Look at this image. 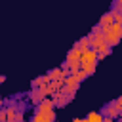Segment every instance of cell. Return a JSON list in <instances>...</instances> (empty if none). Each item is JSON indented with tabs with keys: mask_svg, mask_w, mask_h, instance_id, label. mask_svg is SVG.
I'll use <instances>...</instances> for the list:
<instances>
[{
	"mask_svg": "<svg viewBox=\"0 0 122 122\" xmlns=\"http://www.w3.org/2000/svg\"><path fill=\"white\" fill-rule=\"evenodd\" d=\"M97 51L95 50H88V51H82V57H80V69L90 76L95 72V67H97Z\"/></svg>",
	"mask_w": 122,
	"mask_h": 122,
	"instance_id": "6da1fadb",
	"label": "cell"
},
{
	"mask_svg": "<svg viewBox=\"0 0 122 122\" xmlns=\"http://www.w3.org/2000/svg\"><path fill=\"white\" fill-rule=\"evenodd\" d=\"M80 57H82V51H78L76 48H71L67 57H65V65L67 69L71 71V74H74L78 69H80Z\"/></svg>",
	"mask_w": 122,
	"mask_h": 122,
	"instance_id": "7a4b0ae2",
	"label": "cell"
},
{
	"mask_svg": "<svg viewBox=\"0 0 122 122\" xmlns=\"http://www.w3.org/2000/svg\"><path fill=\"white\" fill-rule=\"evenodd\" d=\"M105 32V38H107V44L112 48V46H118V42L122 40V27L120 25H111L109 29H103Z\"/></svg>",
	"mask_w": 122,
	"mask_h": 122,
	"instance_id": "3957f363",
	"label": "cell"
},
{
	"mask_svg": "<svg viewBox=\"0 0 122 122\" xmlns=\"http://www.w3.org/2000/svg\"><path fill=\"white\" fill-rule=\"evenodd\" d=\"M78 88H80V82L74 78V76H69V78H65V86H63V93H67V95H71V97H74V93L78 92Z\"/></svg>",
	"mask_w": 122,
	"mask_h": 122,
	"instance_id": "277c9868",
	"label": "cell"
},
{
	"mask_svg": "<svg viewBox=\"0 0 122 122\" xmlns=\"http://www.w3.org/2000/svg\"><path fill=\"white\" fill-rule=\"evenodd\" d=\"M88 38H90V42H92V50H95V51H99L105 44H107V38H105V32L101 30V32H97V34H88Z\"/></svg>",
	"mask_w": 122,
	"mask_h": 122,
	"instance_id": "5b68a950",
	"label": "cell"
},
{
	"mask_svg": "<svg viewBox=\"0 0 122 122\" xmlns=\"http://www.w3.org/2000/svg\"><path fill=\"white\" fill-rule=\"evenodd\" d=\"M105 118H112V120H116V118H120V109H118V103L116 101H112V103H109L105 109H103V112H101Z\"/></svg>",
	"mask_w": 122,
	"mask_h": 122,
	"instance_id": "8992f818",
	"label": "cell"
},
{
	"mask_svg": "<svg viewBox=\"0 0 122 122\" xmlns=\"http://www.w3.org/2000/svg\"><path fill=\"white\" fill-rule=\"evenodd\" d=\"M51 101H53V105L55 107H67L71 101H72V97L71 95H67V93H63V92H55L53 95H51Z\"/></svg>",
	"mask_w": 122,
	"mask_h": 122,
	"instance_id": "52a82bcc",
	"label": "cell"
},
{
	"mask_svg": "<svg viewBox=\"0 0 122 122\" xmlns=\"http://www.w3.org/2000/svg\"><path fill=\"white\" fill-rule=\"evenodd\" d=\"M111 25H114V17H112V11H107V13L101 15V19H99V27H101V29H109Z\"/></svg>",
	"mask_w": 122,
	"mask_h": 122,
	"instance_id": "ba28073f",
	"label": "cell"
},
{
	"mask_svg": "<svg viewBox=\"0 0 122 122\" xmlns=\"http://www.w3.org/2000/svg\"><path fill=\"white\" fill-rule=\"evenodd\" d=\"M74 48H76L78 51H88V50H92V42H90L88 36H82V38L74 44Z\"/></svg>",
	"mask_w": 122,
	"mask_h": 122,
	"instance_id": "9c48e42d",
	"label": "cell"
},
{
	"mask_svg": "<svg viewBox=\"0 0 122 122\" xmlns=\"http://www.w3.org/2000/svg\"><path fill=\"white\" fill-rule=\"evenodd\" d=\"M48 111H55V105H53L51 97H50V99H44V101L36 107V112H48Z\"/></svg>",
	"mask_w": 122,
	"mask_h": 122,
	"instance_id": "30bf717a",
	"label": "cell"
},
{
	"mask_svg": "<svg viewBox=\"0 0 122 122\" xmlns=\"http://www.w3.org/2000/svg\"><path fill=\"white\" fill-rule=\"evenodd\" d=\"M46 74H48L50 82H55V80L63 78V71H61V69H51V71H50V72H46Z\"/></svg>",
	"mask_w": 122,
	"mask_h": 122,
	"instance_id": "8fae6325",
	"label": "cell"
},
{
	"mask_svg": "<svg viewBox=\"0 0 122 122\" xmlns=\"http://www.w3.org/2000/svg\"><path fill=\"white\" fill-rule=\"evenodd\" d=\"M29 97H30V101H32V103H36V107L44 101V97L40 95V92H38L36 88H32V92H30V95H29Z\"/></svg>",
	"mask_w": 122,
	"mask_h": 122,
	"instance_id": "7c38bea8",
	"label": "cell"
},
{
	"mask_svg": "<svg viewBox=\"0 0 122 122\" xmlns=\"http://www.w3.org/2000/svg\"><path fill=\"white\" fill-rule=\"evenodd\" d=\"M86 122H105V118H103L101 112H90L86 116Z\"/></svg>",
	"mask_w": 122,
	"mask_h": 122,
	"instance_id": "4fadbf2b",
	"label": "cell"
},
{
	"mask_svg": "<svg viewBox=\"0 0 122 122\" xmlns=\"http://www.w3.org/2000/svg\"><path fill=\"white\" fill-rule=\"evenodd\" d=\"M109 53H111V46H109V44H105V46H103V48H101V50L97 51V59L101 61V59H105V57H107Z\"/></svg>",
	"mask_w": 122,
	"mask_h": 122,
	"instance_id": "5bb4252c",
	"label": "cell"
},
{
	"mask_svg": "<svg viewBox=\"0 0 122 122\" xmlns=\"http://www.w3.org/2000/svg\"><path fill=\"white\" fill-rule=\"evenodd\" d=\"M71 76H74V78H76V80H78V82H84V80H86V78H88V74H86V72H84V71H82V69H78V71H76V72H74V74H71Z\"/></svg>",
	"mask_w": 122,
	"mask_h": 122,
	"instance_id": "9a60e30c",
	"label": "cell"
},
{
	"mask_svg": "<svg viewBox=\"0 0 122 122\" xmlns=\"http://www.w3.org/2000/svg\"><path fill=\"white\" fill-rule=\"evenodd\" d=\"M111 11H112V17H114V25H120L122 27V13L116 11V10H111Z\"/></svg>",
	"mask_w": 122,
	"mask_h": 122,
	"instance_id": "2e32d148",
	"label": "cell"
},
{
	"mask_svg": "<svg viewBox=\"0 0 122 122\" xmlns=\"http://www.w3.org/2000/svg\"><path fill=\"white\" fill-rule=\"evenodd\" d=\"M0 122H8V111H6V107L0 111Z\"/></svg>",
	"mask_w": 122,
	"mask_h": 122,
	"instance_id": "e0dca14e",
	"label": "cell"
},
{
	"mask_svg": "<svg viewBox=\"0 0 122 122\" xmlns=\"http://www.w3.org/2000/svg\"><path fill=\"white\" fill-rule=\"evenodd\" d=\"M116 103H118V109H120V112H122V97H118V99H116Z\"/></svg>",
	"mask_w": 122,
	"mask_h": 122,
	"instance_id": "ac0fdd59",
	"label": "cell"
},
{
	"mask_svg": "<svg viewBox=\"0 0 122 122\" xmlns=\"http://www.w3.org/2000/svg\"><path fill=\"white\" fill-rule=\"evenodd\" d=\"M72 122H86V118H74Z\"/></svg>",
	"mask_w": 122,
	"mask_h": 122,
	"instance_id": "d6986e66",
	"label": "cell"
},
{
	"mask_svg": "<svg viewBox=\"0 0 122 122\" xmlns=\"http://www.w3.org/2000/svg\"><path fill=\"white\" fill-rule=\"evenodd\" d=\"M2 109H4V99L0 97V111H2Z\"/></svg>",
	"mask_w": 122,
	"mask_h": 122,
	"instance_id": "ffe728a7",
	"label": "cell"
},
{
	"mask_svg": "<svg viewBox=\"0 0 122 122\" xmlns=\"http://www.w3.org/2000/svg\"><path fill=\"white\" fill-rule=\"evenodd\" d=\"M4 80H6V76H2V74H0V84H2Z\"/></svg>",
	"mask_w": 122,
	"mask_h": 122,
	"instance_id": "44dd1931",
	"label": "cell"
},
{
	"mask_svg": "<svg viewBox=\"0 0 122 122\" xmlns=\"http://www.w3.org/2000/svg\"><path fill=\"white\" fill-rule=\"evenodd\" d=\"M103 118H105V116H103ZM105 122H114V120H112V118H105Z\"/></svg>",
	"mask_w": 122,
	"mask_h": 122,
	"instance_id": "7402d4cb",
	"label": "cell"
},
{
	"mask_svg": "<svg viewBox=\"0 0 122 122\" xmlns=\"http://www.w3.org/2000/svg\"><path fill=\"white\" fill-rule=\"evenodd\" d=\"M118 122H122V114H120V118H118Z\"/></svg>",
	"mask_w": 122,
	"mask_h": 122,
	"instance_id": "603a6c76",
	"label": "cell"
}]
</instances>
